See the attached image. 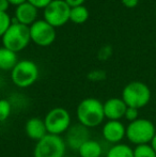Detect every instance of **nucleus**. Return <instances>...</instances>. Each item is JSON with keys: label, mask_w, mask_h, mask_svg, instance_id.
<instances>
[{"label": "nucleus", "mask_w": 156, "mask_h": 157, "mask_svg": "<svg viewBox=\"0 0 156 157\" xmlns=\"http://www.w3.org/2000/svg\"><path fill=\"white\" fill-rule=\"evenodd\" d=\"M76 118L79 124L89 129L104 124L105 114L103 103L95 97L83 98L76 108Z\"/></svg>", "instance_id": "1"}, {"label": "nucleus", "mask_w": 156, "mask_h": 157, "mask_svg": "<svg viewBox=\"0 0 156 157\" xmlns=\"http://www.w3.org/2000/svg\"><path fill=\"white\" fill-rule=\"evenodd\" d=\"M121 98L127 107L141 109L144 108L152 98V92L149 86L142 81H131L122 90Z\"/></svg>", "instance_id": "2"}, {"label": "nucleus", "mask_w": 156, "mask_h": 157, "mask_svg": "<svg viewBox=\"0 0 156 157\" xmlns=\"http://www.w3.org/2000/svg\"><path fill=\"white\" fill-rule=\"evenodd\" d=\"M156 134L155 124L146 118H139L126 126V139L136 147L149 144Z\"/></svg>", "instance_id": "3"}, {"label": "nucleus", "mask_w": 156, "mask_h": 157, "mask_svg": "<svg viewBox=\"0 0 156 157\" xmlns=\"http://www.w3.org/2000/svg\"><path fill=\"white\" fill-rule=\"evenodd\" d=\"M1 39L3 47L17 54L25 49L31 42L29 27L12 21V25L6 30V32Z\"/></svg>", "instance_id": "4"}, {"label": "nucleus", "mask_w": 156, "mask_h": 157, "mask_svg": "<svg viewBox=\"0 0 156 157\" xmlns=\"http://www.w3.org/2000/svg\"><path fill=\"white\" fill-rule=\"evenodd\" d=\"M39 66L31 60L18 61L11 71V80L13 85L21 89L31 87L39 78Z\"/></svg>", "instance_id": "5"}, {"label": "nucleus", "mask_w": 156, "mask_h": 157, "mask_svg": "<svg viewBox=\"0 0 156 157\" xmlns=\"http://www.w3.org/2000/svg\"><path fill=\"white\" fill-rule=\"evenodd\" d=\"M67 147L62 136L47 134L44 138L36 142L33 157H63Z\"/></svg>", "instance_id": "6"}, {"label": "nucleus", "mask_w": 156, "mask_h": 157, "mask_svg": "<svg viewBox=\"0 0 156 157\" xmlns=\"http://www.w3.org/2000/svg\"><path fill=\"white\" fill-rule=\"evenodd\" d=\"M44 122L48 134L62 136L72 126V117L65 108L55 107L46 113Z\"/></svg>", "instance_id": "7"}, {"label": "nucleus", "mask_w": 156, "mask_h": 157, "mask_svg": "<svg viewBox=\"0 0 156 157\" xmlns=\"http://www.w3.org/2000/svg\"><path fill=\"white\" fill-rule=\"evenodd\" d=\"M71 6L64 0H52L44 9V21L52 27H62L70 21Z\"/></svg>", "instance_id": "8"}, {"label": "nucleus", "mask_w": 156, "mask_h": 157, "mask_svg": "<svg viewBox=\"0 0 156 157\" xmlns=\"http://www.w3.org/2000/svg\"><path fill=\"white\" fill-rule=\"evenodd\" d=\"M30 37L34 44L42 47L51 45L56 40V28L44 19H40L29 27Z\"/></svg>", "instance_id": "9"}, {"label": "nucleus", "mask_w": 156, "mask_h": 157, "mask_svg": "<svg viewBox=\"0 0 156 157\" xmlns=\"http://www.w3.org/2000/svg\"><path fill=\"white\" fill-rule=\"evenodd\" d=\"M63 139H64L67 149L77 152L79 150V147H80L86 141L90 139L89 128L85 127V126L79 124V123L75 125H72L71 127L69 128V130L64 134Z\"/></svg>", "instance_id": "10"}, {"label": "nucleus", "mask_w": 156, "mask_h": 157, "mask_svg": "<svg viewBox=\"0 0 156 157\" xmlns=\"http://www.w3.org/2000/svg\"><path fill=\"white\" fill-rule=\"evenodd\" d=\"M102 136L111 145L118 144L126 138V126L121 121L107 120L102 126Z\"/></svg>", "instance_id": "11"}, {"label": "nucleus", "mask_w": 156, "mask_h": 157, "mask_svg": "<svg viewBox=\"0 0 156 157\" xmlns=\"http://www.w3.org/2000/svg\"><path fill=\"white\" fill-rule=\"evenodd\" d=\"M104 107L105 119L110 121H121L124 118L125 111L127 109L126 104L121 97H111L105 103H103Z\"/></svg>", "instance_id": "12"}, {"label": "nucleus", "mask_w": 156, "mask_h": 157, "mask_svg": "<svg viewBox=\"0 0 156 157\" xmlns=\"http://www.w3.org/2000/svg\"><path fill=\"white\" fill-rule=\"evenodd\" d=\"M36 17H38V9L27 1L21 6H16L15 18L12 19V21L30 27L34 21H36Z\"/></svg>", "instance_id": "13"}, {"label": "nucleus", "mask_w": 156, "mask_h": 157, "mask_svg": "<svg viewBox=\"0 0 156 157\" xmlns=\"http://www.w3.org/2000/svg\"><path fill=\"white\" fill-rule=\"evenodd\" d=\"M24 128H25V132L28 138L36 142H38L48 134L44 119L38 118V117H32V118L28 119Z\"/></svg>", "instance_id": "14"}, {"label": "nucleus", "mask_w": 156, "mask_h": 157, "mask_svg": "<svg viewBox=\"0 0 156 157\" xmlns=\"http://www.w3.org/2000/svg\"><path fill=\"white\" fill-rule=\"evenodd\" d=\"M103 145L100 141L90 138L87 140L77 151L79 157H102Z\"/></svg>", "instance_id": "15"}, {"label": "nucleus", "mask_w": 156, "mask_h": 157, "mask_svg": "<svg viewBox=\"0 0 156 157\" xmlns=\"http://www.w3.org/2000/svg\"><path fill=\"white\" fill-rule=\"evenodd\" d=\"M18 62L17 54L6 47H0V71H12Z\"/></svg>", "instance_id": "16"}, {"label": "nucleus", "mask_w": 156, "mask_h": 157, "mask_svg": "<svg viewBox=\"0 0 156 157\" xmlns=\"http://www.w3.org/2000/svg\"><path fill=\"white\" fill-rule=\"evenodd\" d=\"M105 157H134V147L126 143H118L111 145Z\"/></svg>", "instance_id": "17"}, {"label": "nucleus", "mask_w": 156, "mask_h": 157, "mask_svg": "<svg viewBox=\"0 0 156 157\" xmlns=\"http://www.w3.org/2000/svg\"><path fill=\"white\" fill-rule=\"evenodd\" d=\"M89 10L85 6H79L75 8H71V13H70V21L77 25L85 24L89 18Z\"/></svg>", "instance_id": "18"}, {"label": "nucleus", "mask_w": 156, "mask_h": 157, "mask_svg": "<svg viewBox=\"0 0 156 157\" xmlns=\"http://www.w3.org/2000/svg\"><path fill=\"white\" fill-rule=\"evenodd\" d=\"M13 111V106L10 99L0 98V123L6 122L11 117Z\"/></svg>", "instance_id": "19"}, {"label": "nucleus", "mask_w": 156, "mask_h": 157, "mask_svg": "<svg viewBox=\"0 0 156 157\" xmlns=\"http://www.w3.org/2000/svg\"><path fill=\"white\" fill-rule=\"evenodd\" d=\"M134 157H156V153L150 143L136 145L134 147Z\"/></svg>", "instance_id": "20"}, {"label": "nucleus", "mask_w": 156, "mask_h": 157, "mask_svg": "<svg viewBox=\"0 0 156 157\" xmlns=\"http://www.w3.org/2000/svg\"><path fill=\"white\" fill-rule=\"evenodd\" d=\"M12 25V18L6 12H0V37L4 35L6 30Z\"/></svg>", "instance_id": "21"}, {"label": "nucleus", "mask_w": 156, "mask_h": 157, "mask_svg": "<svg viewBox=\"0 0 156 157\" xmlns=\"http://www.w3.org/2000/svg\"><path fill=\"white\" fill-rule=\"evenodd\" d=\"M88 78L91 81H102L106 79V73L102 70H94L88 74Z\"/></svg>", "instance_id": "22"}, {"label": "nucleus", "mask_w": 156, "mask_h": 157, "mask_svg": "<svg viewBox=\"0 0 156 157\" xmlns=\"http://www.w3.org/2000/svg\"><path fill=\"white\" fill-rule=\"evenodd\" d=\"M124 119L128 121V123L136 121L137 119H139V109H136V108H131V107H127L126 111H125Z\"/></svg>", "instance_id": "23"}, {"label": "nucleus", "mask_w": 156, "mask_h": 157, "mask_svg": "<svg viewBox=\"0 0 156 157\" xmlns=\"http://www.w3.org/2000/svg\"><path fill=\"white\" fill-rule=\"evenodd\" d=\"M27 1L29 2V3H31L33 6H36L38 10L39 9H43L44 10L52 0H27Z\"/></svg>", "instance_id": "24"}, {"label": "nucleus", "mask_w": 156, "mask_h": 157, "mask_svg": "<svg viewBox=\"0 0 156 157\" xmlns=\"http://www.w3.org/2000/svg\"><path fill=\"white\" fill-rule=\"evenodd\" d=\"M111 52H112V50H111L110 46H105V47L101 48L98 57H100L101 60H107L111 56Z\"/></svg>", "instance_id": "25"}, {"label": "nucleus", "mask_w": 156, "mask_h": 157, "mask_svg": "<svg viewBox=\"0 0 156 157\" xmlns=\"http://www.w3.org/2000/svg\"><path fill=\"white\" fill-rule=\"evenodd\" d=\"M122 4L124 6H126L127 9H134L138 6L139 0H121Z\"/></svg>", "instance_id": "26"}, {"label": "nucleus", "mask_w": 156, "mask_h": 157, "mask_svg": "<svg viewBox=\"0 0 156 157\" xmlns=\"http://www.w3.org/2000/svg\"><path fill=\"white\" fill-rule=\"evenodd\" d=\"M64 1L67 2L71 8H75V6H83L86 0H64Z\"/></svg>", "instance_id": "27"}, {"label": "nucleus", "mask_w": 156, "mask_h": 157, "mask_svg": "<svg viewBox=\"0 0 156 157\" xmlns=\"http://www.w3.org/2000/svg\"><path fill=\"white\" fill-rule=\"evenodd\" d=\"M10 6L8 0H0V12H6Z\"/></svg>", "instance_id": "28"}, {"label": "nucleus", "mask_w": 156, "mask_h": 157, "mask_svg": "<svg viewBox=\"0 0 156 157\" xmlns=\"http://www.w3.org/2000/svg\"><path fill=\"white\" fill-rule=\"evenodd\" d=\"M8 1H9V3H10V6H21V4L27 2V0H8Z\"/></svg>", "instance_id": "29"}, {"label": "nucleus", "mask_w": 156, "mask_h": 157, "mask_svg": "<svg viewBox=\"0 0 156 157\" xmlns=\"http://www.w3.org/2000/svg\"><path fill=\"white\" fill-rule=\"evenodd\" d=\"M150 145L153 147V150H154V151H155V153H156V134H155V136L153 137V139H152V140H151Z\"/></svg>", "instance_id": "30"}, {"label": "nucleus", "mask_w": 156, "mask_h": 157, "mask_svg": "<svg viewBox=\"0 0 156 157\" xmlns=\"http://www.w3.org/2000/svg\"><path fill=\"white\" fill-rule=\"evenodd\" d=\"M2 83H3V82H2V79L0 78V89H1V87H2Z\"/></svg>", "instance_id": "31"}, {"label": "nucleus", "mask_w": 156, "mask_h": 157, "mask_svg": "<svg viewBox=\"0 0 156 157\" xmlns=\"http://www.w3.org/2000/svg\"><path fill=\"white\" fill-rule=\"evenodd\" d=\"M63 157H70V156H67V155H65V156H63Z\"/></svg>", "instance_id": "32"}, {"label": "nucleus", "mask_w": 156, "mask_h": 157, "mask_svg": "<svg viewBox=\"0 0 156 157\" xmlns=\"http://www.w3.org/2000/svg\"><path fill=\"white\" fill-rule=\"evenodd\" d=\"M155 48H156V41H155Z\"/></svg>", "instance_id": "33"}, {"label": "nucleus", "mask_w": 156, "mask_h": 157, "mask_svg": "<svg viewBox=\"0 0 156 157\" xmlns=\"http://www.w3.org/2000/svg\"><path fill=\"white\" fill-rule=\"evenodd\" d=\"M155 15H156V9H155Z\"/></svg>", "instance_id": "34"}]
</instances>
